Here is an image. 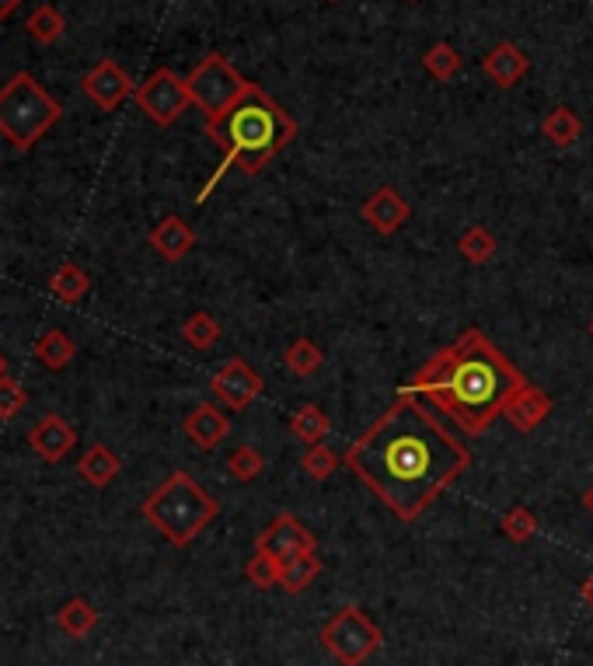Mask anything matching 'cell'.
<instances>
[{"label": "cell", "mask_w": 593, "mask_h": 666, "mask_svg": "<svg viewBox=\"0 0 593 666\" xmlns=\"http://www.w3.org/2000/svg\"><path fill=\"white\" fill-rule=\"evenodd\" d=\"M356 479L401 524L419 520L471 468V447L415 394H398L342 453Z\"/></svg>", "instance_id": "6da1fadb"}, {"label": "cell", "mask_w": 593, "mask_h": 666, "mask_svg": "<svg viewBox=\"0 0 593 666\" xmlns=\"http://www.w3.org/2000/svg\"><path fill=\"white\" fill-rule=\"evenodd\" d=\"M524 384L527 377L516 370L513 359L486 332L468 329L451 346L436 349L401 394L423 398L465 436H482Z\"/></svg>", "instance_id": "7a4b0ae2"}, {"label": "cell", "mask_w": 593, "mask_h": 666, "mask_svg": "<svg viewBox=\"0 0 593 666\" xmlns=\"http://www.w3.org/2000/svg\"><path fill=\"white\" fill-rule=\"evenodd\" d=\"M206 140L220 150V168L203 185L196 203H206V196L227 175V168H238L252 179L265 164H273L297 140V123L270 91L248 84V91L231 108L220 112L217 119H206Z\"/></svg>", "instance_id": "3957f363"}, {"label": "cell", "mask_w": 593, "mask_h": 666, "mask_svg": "<svg viewBox=\"0 0 593 666\" xmlns=\"http://www.w3.org/2000/svg\"><path fill=\"white\" fill-rule=\"evenodd\" d=\"M220 517V503L189 471H171L144 503V520L175 548L193 544Z\"/></svg>", "instance_id": "277c9868"}, {"label": "cell", "mask_w": 593, "mask_h": 666, "mask_svg": "<svg viewBox=\"0 0 593 666\" xmlns=\"http://www.w3.org/2000/svg\"><path fill=\"white\" fill-rule=\"evenodd\" d=\"M64 119V105L32 78L28 70L0 88V137L14 150H32L46 133Z\"/></svg>", "instance_id": "5b68a950"}, {"label": "cell", "mask_w": 593, "mask_h": 666, "mask_svg": "<svg viewBox=\"0 0 593 666\" xmlns=\"http://www.w3.org/2000/svg\"><path fill=\"white\" fill-rule=\"evenodd\" d=\"M318 642L339 666H363L380 650L385 635H380L377 621L363 611L360 604H342L339 611L321 624Z\"/></svg>", "instance_id": "8992f818"}, {"label": "cell", "mask_w": 593, "mask_h": 666, "mask_svg": "<svg viewBox=\"0 0 593 666\" xmlns=\"http://www.w3.org/2000/svg\"><path fill=\"white\" fill-rule=\"evenodd\" d=\"M248 84H252V81H244L238 73V67L220 53H209L206 60L185 78L189 99H193V105L203 112L206 119H217L220 112L231 108L248 91Z\"/></svg>", "instance_id": "52a82bcc"}, {"label": "cell", "mask_w": 593, "mask_h": 666, "mask_svg": "<svg viewBox=\"0 0 593 666\" xmlns=\"http://www.w3.org/2000/svg\"><path fill=\"white\" fill-rule=\"evenodd\" d=\"M133 99H137L144 116L155 123V126H161V129L175 126L185 116V108L193 105V99H189V88H185V78H179V73L171 70V67H158L137 88V94H133Z\"/></svg>", "instance_id": "ba28073f"}, {"label": "cell", "mask_w": 593, "mask_h": 666, "mask_svg": "<svg viewBox=\"0 0 593 666\" xmlns=\"http://www.w3.org/2000/svg\"><path fill=\"white\" fill-rule=\"evenodd\" d=\"M262 388H265V380L244 364L241 356H235V359H227V364L209 377V391H214V398L220 405H227L231 412H241V409H248L255 402V398L262 394Z\"/></svg>", "instance_id": "9c48e42d"}, {"label": "cell", "mask_w": 593, "mask_h": 666, "mask_svg": "<svg viewBox=\"0 0 593 666\" xmlns=\"http://www.w3.org/2000/svg\"><path fill=\"white\" fill-rule=\"evenodd\" d=\"M255 551H265V555H273L286 565L290 559L304 555V551H318V538L294 517V513H280V517L259 535Z\"/></svg>", "instance_id": "30bf717a"}, {"label": "cell", "mask_w": 593, "mask_h": 666, "mask_svg": "<svg viewBox=\"0 0 593 666\" xmlns=\"http://www.w3.org/2000/svg\"><path fill=\"white\" fill-rule=\"evenodd\" d=\"M81 91L88 94V99L99 105L102 112H116L129 94H137V88H133L129 73L116 64V60H102L94 64L84 78H81Z\"/></svg>", "instance_id": "8fae6325"}, {"label": "cell", "mask_w": 593, "mask_h": 666, "mask_svg": "<svg viewBox=\"0 0 593 666\" xmlns=\"http://www.w3.org/2000/svg\"><path fill=\"white\" fill-rule=\"evenodd\" d=\"M360 217L367 220L377 234L391 238L395 231H401V227L409 223V217H412V206H409V199H406V196L398 193V188H391V185H380V188H374V193L367 196V203L360 206Z\"/></svg>", "instance_id": "7c38bea8"}, {"label": "cell", "mask_w": 593, "mask_h": 666, "mask_svg": "<svg viewBox=\"0 0 593 666\" xmlns=\"http://www.w3.org/2000/svg\"><path fill=\"white\" fill-rule=\"evenodd\" d=\"M28 447L35 450V458H43L46 464H56L78 447V429H73L64 415L53 412L28 429Z\"/></svg>", "instance_id": "4fadbf2b"}, {"label": "cell", "mask_w": 593, "mask_h": 666, "mask_svg": "<svg viewBox=\"0 0 593 666\" xmlns=\"http://www.w3.org/2000/svg\"><path fill=\"white\" fill-rule=\"evenodd\" d=\"M182 429L189 436V444H196L199 450H217L227 440V433H231V418H227V412L220 405L206 402L185 415Z\"/></svg>", "instance_id": "5bb4252c"}, {"label": "cell", "mask_w": 593, "mask_h": 666, "mask_svg": "<svg viewBox=\"0 0 593 666\" xmlns=\"http://www.w3.org/2000/svg\"><path fill=\"white\" fill-rule=\"evenodd\" d=\"M482 70H486V78L495 84V88H513V84H521L527 78V70H531V60H527V53L503 39V43H495L489 53H486V60H482Z\"/></svg>", "instance_id": "9a60e30c"}, {"label": "cell", "mask_w": 593, "mask_h": 666, "mask_svg": "<svg viewBox=\"0 0 593 666\" xmlns=\"http://www.w3.org/2000/svg\"><path fill=\"white\" fill-rule=\"evenodd\" d=\"M150 249H155L164 262H182L189 252L196 249V231L189 227L182 217H161L155 223V231H150Z\"/></svg>", "instance_id": "2e32d148"}, {"label": "cell", "mask_w": 593, "mask_h": 666, "mask_svg": "<svg viewBox=\"0 0 593 666\" xmlns=\"http://www.w3.org/2000/svg\"><path fill=\"white\" fill-rule=\"evenodd\" d=\"M506 423L516 429V433H534L538 429L545 418L551 415V398L541 391V388H534V384H524L521 391L513 394V402L506 405Z\"/></svg>", "instance_id": "e0dca14e"}, {"label": "cell", "mask_w": 593, "mask_h": 666, "mask_svg": "<svg viewBox=\"0 0 593 666\" xmlns=\"http://www.w3.org/2000/svg\"><path fill=\"white\" fill-rule=\"evenodd\" d=\"M78 471H81V479L91 485V489H105L116 482V474L123 471V461L112 453L105 444H94L81 453V461H78Z\"/></svg>", "instance_id": "ac0fdd59"}, {"label": "cell", "mask_w": 593, "mask_h": 666, "mask_svg": "<svg viewBox=\"0 0 593 666\" xmlns=\"http://www.w3.org/2000/svg\"><path fill=\"white\" fill-rule=\"evenodd\" d=\"M73 353H78V346H73V338L64 332V329H49L39 335V342H35V364L60 374L64 367L73 364Z\"/></svg>", "instance_id": "d6986e66"}, {"label": "cell", "mask_w": 593, "mask_h": 666, "mask_svg": "<svg viewBox=\"0 0 593 666\" xmlns=\"http://www.w3.org/2000/svg\"><path fill=\"white\" fill-rule=\"evenodd\" d=\"M541 133H545V140L551 147L566 150V147H572V143L583 137V119L569 105H559V108H551L548 116L541 119Z\"/></svg>", "instance_id": "ffe728a7"}, {"label": "cell", "mask_w": 593, "mask_h": 666, "mask_svg": "<svg viewBox=\"0 0 593 666\" xmlns=\"http://www.w3.org/2000/svg\"><path fill=\"white\" fill-rule=\"evenodd\" d=\"M56 624H60V632L67 639H88L94 632V624H99V611H94L84 597H73L56 611Z\"/></svg>", "instance_id": "44dd1931"}, {"label": "cell", "mask_w": 593, "mask_h": 666, "mask_svg": "<svg viewBox=\"0 0 593 666\" xmlns=\"http://www.w3.org/2000/svg\"><path fill=\"white\" fill-rule=\"evenodd\" d=\"M88 290H91V276L81 269L78 262H64L60 269L53 273V279H49V294H53L56 300H64V303L84 300Z\"/></svg>", "instance_id": "7402d4cb"}, {"label": "cell", "mask_w": 593, "mask_h": 666, "mask_svg": "<svg viewBox=\"0 0 593 666\" xmlns=\"http://www.w3.org/2000/svg\"><path fill=\"white\" fill-rule=\"evenodd\" d=\"M321 576V559H318V551H304V555L290 559L283 565V594H290V597H300L304 589H308L315 579Z\"/></svg>", "instance_id": "603a6c76"}, {"label": "cell", "mask_w": 593, "mask_h": 666, "mask_svg": "<svg viewBox=\"0 0 593 666\" xmlns=\"http://www.w3.org/2000/svg\"><path fill=\"white\" fill-rule=\"evenodd\" d=\"M329 429H332V418L324 415L318 405H300V409L290 415V433L297 436L304 447L321 444L324 436H329Z\"/></svg>", "instance_id": "cb8c5ba5"}, {"label": "cell", "mask_w": 593, "mask_h": 666, "mask_svg": "<svg viewBox=\"0 0 593 666\" xmlns=\"http://www.w3.org/2000/svg\"><path fill=\"white\" fill-rule=\"evenodd\" d=\"M495 249H500V244H495V234L486 223H471L468 231L457 238V252L471 265H489L495 259Z\"/></svg>", "instance_id": "d4e9b609"}, {"label": "cell", "mask_w": 593, "mask_h": 666, "mask_svg": "<svg viewBox=\"0 0 593 666\" xmlns=\"http://www.w3.org/2000/svg\"><path fill=\"white\" fill-rule=\"evenodd\" d=\"M25 32H28L39 46H53V43H60V39H64L67 22H64V14L56 11L53 4H39V8H35V11L28 14Z\"/></svg>", "instance_id": "484cf974"}, {"label": "cell", "mask_w": 593, "mask_h": 666, "mask_svg": "<svg viewBox=\"0 0 593 666\" xmlns=\"http://www.w3.org/2000/svg\"><path fill=\"white\" fill-rule=\"evenodd\" d=\"M461 67H465L461 53H457L451 43H433L423 53V70L430 73L433 81H440V84H447L451 78H457V73H461Z\"/></svg>", "instance_id": "4316f807"}, {"label": "cell", "mask_w": 593, "mask_h": 666, "mask_svg": "<svg viewBox=\"0 0 593 666\" xmlns=\"http://www.w3.org/2000/svg\"><path fill=\"white\" fill-rule=\"evenodd\" d=\"M220 321L209 314V311H196V314H189L182 321V338L189 342L193 349L206 353V349H214L217 342H220Z\"/></svg>", "instance_id": "83f0119b"}, {"label": "cell", "mask_w": 593, "mask_h": 666, "mask_svg": "<svg viewBox=\"0 0 593 666\" xmlns=\"http://www.w3.org/2000/svg\"><path fill=\"white\" fill-rule=\"evenodd\" d=\"M283 364L290 367V374L294 377H311V374H318L321 370V364H324V353L315 346L311 338H294L290 346H286V353H283Z\"/></svg>", "instance_id": "f1b7e54d"}, {"label": "cell", "mask_w": 593, "mask_h": 666, "mask_svg": "<svg viewBox=\"0 0 593 666\" xmlns=\"http://www.w3.org/2000/svg\"><path fill=\"white\" fill-rule=\"evenodd\" d=\"M244 579L255 589H276L283 583V562L265 555V551H255V555L244 562Z\"/></svg>", "instance_id": "f546056e"}, {"label": "cell", "mask_w": 593, "mask_h": 666, "mask_svg": "<svg viewBox=\"0 0 593 666\" xmlns=\"http://www.w3.org/2000/svg\"><path fill=\"white\" fill-rule=\"evenodd\" d=\"M339 468V453L332 447H324V444H315L304 450V458H300V471L308 474V479L315 482H329L332 474Z\"/></svg>", "instance_id": "4dcf8cb0"}, {"label": "cell", "mask_w": 593, "mask_h": 666, "mask_svg": "<svg viewBox=\"0 0 593 666\" xmlns=\"http://www.w3.org/2000/svg\"><path fill=\"white\" fill-rule=\"evenodd\" d=\"M500 527H503V535H506L513 544H527L534 535H538V517H534L527 506H513V509L503 513Z\"/></svg>", "instance_id": "1f68e13d"}, {"label": "cell", "mask_w": 593, "mask_h": 666, "mask_svg": "<svg viewBox=\"0 0 593 666\" xmlns=\"http://www.w3.org/2000/svg\"><path fill=\"white\" fill-rule=\"evenodd\" d=\"M227 471H231L238 482H255L265 471V458L255 447H238L231 458H227Z\"/></svg>", "instance_id": "d6a6232c"}, {"label": "cell", "mask_w": 593, "mask_h": 666, "mask_svg": "<svg viewBox=\"0 0 593 666\" xmlns=\"http://www.w3.org/2000/svg\"><path fill=\"white\" fill-rule=\"evenodd\" d=\"M28 405V394L25 388L18 384V380H11L8 374L0 377V418H14L18 412H22Z\"/></svg>", "instance_id": "836d02e7"}, {"label": "cell", "mask_w": 593, "mask_h": 666, "mask_svg": "<svg viewBox=\"0 0 593 666\" xmlns=\"http://www.w3.org/2000/svg\"><path fill=\"white\" fill-rule=\"evenodd\" d=\"M18 8H22V0H0V22H4V18H11Z\"/></svg>", "instance_id": "e575fe53"}, {"label": "cell", "mask_w": 593, "mask_h": 666, "mask_svg": "<svg viewBox=\"0 0 593 666\" xmlns=\"http://www.w3.org/2000/svg\"><path fill=\"white\" fill-rule=\"evenodd\" d=\"M580 594H583V600L590 604V611H593V573L586 576V583L580 586Z\"/></svg>", "instance_id": "d590c367"}, {"label": "cell", "mask_w": 593, "mask_h": 666, "mask_svg": "<svg viewBox=\"0 0 593 666\" xmlns=\"http://www.w3.org/2000/svg\"><path fill=\"white\" fill-rule=\"evenodd\" d=\"M583 506H586V513H590V517H593V485L583 492Z\"/></svg>", "instance_id": "8d00e7d4"}, {"label": "cell", "mask_w": 593, "mask_h": 666, "mask_svg": "<svg viewBox=\"0 0 593 666\" xmlns=\"http://www.w3.org/2000/svg\"><path fill=\"white\" fill-rule=\"evenodd\" d=\"M8 374V359L4 356H0V377H4Z\"/></svg>", "instance_id": "74e56055"}, {"label": "cell", "mask_w": 593, "mask_h": 666, "mask_svg": "<svg viewBox=\"0 0 593 666\" xmlns=\"http://www.w3.org/2000/svg\"><path fill=\"white\" fill-rule=\"evenodd\" d=\"M590 335H593V318H590Z\"/></svg>", "instance_id": "f35d334b"}, {"label": "cell", "mask_w": 593, "mask_h": 666, "mask_svg": "<svg viewBox=\"0 0 593 666\" xmlns=\"http://www.w3.org/2000/svg\"><path fill=\"white\" fill-rule=\"evenodd\" d=\"M324 4H335V0H324Z\"/></svg>", "instance_id": "ab89813d"}, {"label": "cell", "mask_w": 593, "mask_h": 666, "mask_svg": "<svg viewBox=\"0 0 593 666\" xmlns=\"http://www.w3.org/2000/svg\"><path fill=\"white\" fill-rule=\"evenodd\" d=\"M409 4H419V0H409Z\"/></svg>", "instance_id": "60d3db41"}]
</instances>
